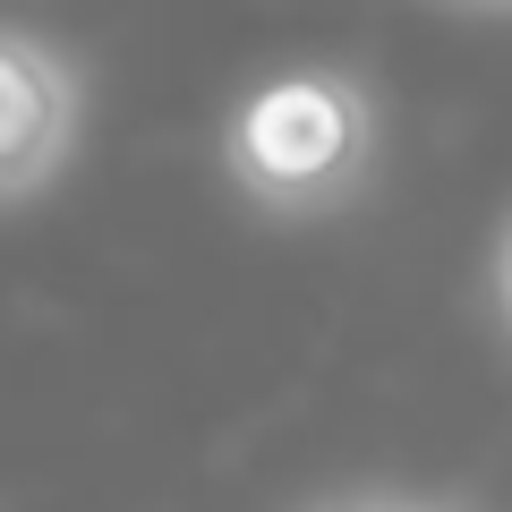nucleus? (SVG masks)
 <instances>
[{"label": "nucleus", "mask_w": 512, "mask_h": 512, "mask_svg": "<svg viewBox=\"0 0 512 512\" xmlns=\"http://www.w3.org/2000/svg\"><path fill=\"white\" fill-rule=\"evenodd\" d=\"M222 171L265 222H333L376 180V94L350 69H282L222 120Z\"/></svg>", "instance_id": "f257e3e1"}, {"label": "nucleus", "mask_w": 512, "mask_h": 512, "mask_svg": "<svg viewBox=\"0 0 512 512\" xmlns=\"http://www.w3.org/2000/svg\"><path fill=\"white\" fill-rule=\"evenodd\" d=\"M495 308H504V333H512V231H504V248H495Z\"/></svg>", "instance_id": "20e7f679"}, {"label": "nucleus", "mask_w": 512, "mask_h": 512, "mask_svg": "<svg viewBox=\"0 0 512 512\" xmlns=\"http://www.w3.org/2000/svg\"><path fill=\"white\" fill-rule=\"evenodd\" d=\"M453 512H461V504H453Z\"/></svg>", "instance_id": "423d86ee"}, {"label": "nucleus", "mask_w": 512, "mask_h": 512, "mask_svg": "<svg viewBox=\"0 0 512 512\" xmlns=\"http://www.w3.org/2000/svg\"><path fill=\"white\" fill-rule=\"evenodd\" d=\"M0 86H9V146H0V188L9 205H35L86 137V69L35 26L0 35Z\"/></svg>", "instance_id": "f03ea898"}, {"label": "nucleus", "mask_w": 512, "mask_h": 512, "mask_svg": "<svg viewBox=\"0 0 512 512\" xmlns=\"http://www.w3.org/2000/svg\"><path fill=\"white\" fill-rule=\"evenodd\" d=\"M470 9H512V0H470Z\"/></svg>", "instance_id": "39448f33"}, {"label": "nucleus", "mask_w": 512, "mask_h": 512, "mask_svg": "<svg viewBox=\"0 0 512 512\" xmlns=\"http://www.w3.org/2000/svg\"><path fill=\"white\" fill-rule=\"evenodd\" d=\"M308 512H453V504L402 495V487H342V495H325V504H308Z\"/></svg>", "instance_id": "7ed1b4c3"}]
</instances>
